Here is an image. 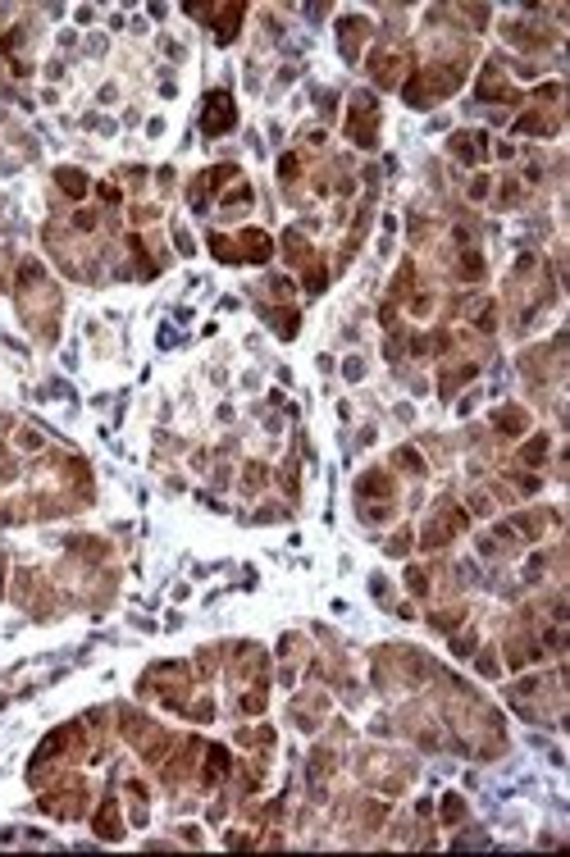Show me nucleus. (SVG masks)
Listing matches in <instances>:
<instances>
[{
    "label": "nucleus",
    "instance_id": "3",
    "mask_svg": "<svg viewBox=\"0 0 570 857\" xmlns=\"http://www.w3.org/2000/svg\"><path fill=\"white\" fill-rule=\"evenodd\" d=\"M64 187H69V192L78 196V192H82V178H73V169H69V174H64Z\"/></svg>",
    "mask_w": 570,
    "mask_h": 857
},
{
    "label": "nucleus",
    "instance_id": "2",
    "mask_svg": "<svg viewBox=\"0 0 570 857\" xmlns=\"http://www.w3.org/2000/svg\"><path fill=\"white\" fill-rule=\"evenodd\" d=\"M100 835H119L114 830V803H105V812H100Z\"/></svg>",
    "mask_w": 570,
    "mask_h": 857
},
{
    "label": "nucleus",
    "instance_id": "1",
    "mask_svg": "<svg viewBox=\"0 0 570 857\" xmlns=\"http://www.w3.org/2000/svg\"><path fill=\"white\" fill-rule=\"evenodd\" d=\"M228 124H233V100H228L224 91H215V96L206 100V114H201V128H206V133L215 137V133H224Z\"/></svg>",
    "mask_w": 570,
    "mask_h": 857
}]
</instances>
